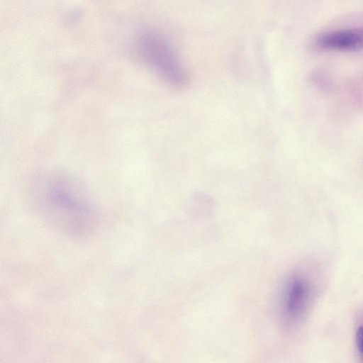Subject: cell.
<instances>
[{
  "mask_svg": "<svg viewBox=\"0 0 363 363\" xmlns=\"http://www.w3.org/2000/svg\"><path fill=\"white\" fill-rule=\"evenodd\" d=\"M35 190L34 200L40 213L57 228L76 235L91 229L94 208L77 180L59 174L44 176Z\"/></svg>",
  "mask_w": 363,
  "mask_h": 363,
  "instance_id": "cell-1",
  "label": "cell"
},
{
  "mask_svg": "<svg viewBox=\"0 0 363 363\" xmlns=\"http://www.w3.org/2000/svg\"><path fill=\"white\" fill-rule=\"evenodd\" d=\"M143 60L167 84L182 89L189 80V74L169 42L160 34L146 31L138 38Z\"/></svg>",
  "mask_w": 363,
  "mask_h": 363,
  "instance_id": "cell-2",
  "label": "cell"
},
{
  "mask_svg": "<svg viewBox=\"0 0 363 363\" xmlns=\"http://www.w3.org/2000/svg\"><path fill=\"white\" fill-rule=\"evenodd\" d=\"M312 287L309 279L302 274L294 276L289 281L284 296V314L289 321L298 320L310 302Z\"/></svg>",
  "mask_w": 363,
  "mask_h": 363,
  "instance_id": "cell-3",
  "label": "cell"
},
{
  "mask_svg": "<svg viewBox=\"0 0 363 363\" xmlns=\"http://www.w3.org/2000/svg\"><path fill=\"white\" fill-rule=\"evenodd\" d=\"M325 50L354 51L363 48V28H342L325 32L315 40Z\"/></svg>",
  "mask_w": 363,
  "mask_h": 363,
  "instance_id": "cell-4",
  "label": "cell"
},
{
  "mask_svg": "<svg viewBox=\"0 0 363 363\" xmlns=\"http://www.w3.org/2000/svg\"><path fill=\"white\" fill-rule=\"evenodd\" d=\"M356 344L360 357L363 360V325L359 326L357 330Z\"/></svg>",
  "mask_w": 363,
  "mask_h": 363,
  "instance_id": "cell-5",
  "label": "cell"
}]
</instances>
